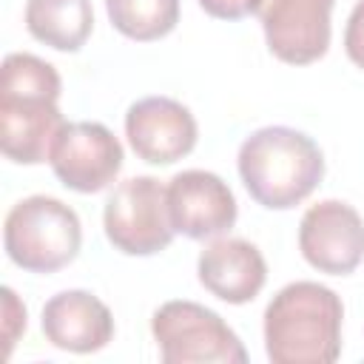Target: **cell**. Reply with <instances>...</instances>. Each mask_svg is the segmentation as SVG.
<instances>
[{"instance_id": "1", "label": "cell", "mask_w": 364, "mask_h": 364, "mask_svg": "<svg viewBox=\"0 0 364 364\" xmlns=\"http://www.w3.org/2000/svg\"><path fill=\"white\" fill-rule=\"evenodd\" d=\"M344 304L318 282L284 284L264 310V350L273 364H333L341 353Z\"/></svg>"}, {"instance_id": "2", "label": "cell", "mask_w": 364, "mask_h": 364, "mask_svg": "<svg viewBox=\"0 0 364 364\" xmlns=\"http://www.w3.org/2000/svg\"><path fill=\"white\" fill-rule=\"evenodd\" d=\"M239 176L247 193L267 210H287L304 202L324 176L321 148L301 131L267 125L239 145Z\"/></svg>"}, {"instance_id": "3", "label": "cell", "mask_w": 364, "mask_h": 364, "mask_svg": "<svg viewBox=\"0 0 364 364\" xmlns=\"http://www.w3.org/2000/svg\"><path fill=\"white\" fill-rule=\"evenodd\" d=\"M3 242L9 259L28 273H57L71 264L82 245V225L74 208L37 193L6 213Z\"/></svg>"}, {"instance_id": "4", "label": "cell", "mask_w": 364, "mask_h": 364, "mask_svg": "<svg viewBox=\"0 0 364 364\" xmlns=\"http://www.w3.org/2000/svg\"><path fill=\"white\" fill-rule=\"evenodd\" d=\"M151 333L159 344V355L165 364L247 361V350L242 347L239 336L222 321V316L188 299L165 301L151 318Z\"/></svg>"}, {"instance_id": "5", "label": "cell", "mask_w": 364, "mask_h": 364, "mask_svg": "<svg viewBox=\"0 0 364 364\" xmlns=\"http://www.w3.org/2000/svg\"><path fill=\"white\" fill-rule=\"evenodd\" d=\"M108 242L128 256H154L173 239L168 210V185L154 176H131L119 182L102 210Z\"/></svg>"}, {"instance_id": "6", "label": "cell", "mask_w": 364, "mask_h": 364, "mask_svg": "<svg viewBox=\"0 0 364 364\" xmlns=\"http://www.w3.org/2000/svg\"><path fill=\"white\" fill-rule=\"evenodd\" d=\"M122 145L102 122H63L48 162L54 176L77 191V193H97L105 191L117 173L122 171Z\"/></svg>"}, {"instance_id": "7", "label": "cell", "mask_w": 364, "mask_h": 364, "mask_svg": "<svg viewBox=\"0 0 364 364\" xmlns=\"http://www.w3.org/2000/svg\"><path fill=\"white\" fill-rule=\"evenodd\" d=\"M299 250L310 267L330 276H347L364 262V219L341 202L310 205L299 225Z\"/></svg>"}, {"instance_id": "8", "label": "cell", "mask_w": 364, "mask_h": 364, "mask_svg": "<svg viewBox=\"0 0 364 364\" xmlns=\"http://www.w3.org/2000/svg\"><path fill=\"white\" fill-rule=\"evenodd\" d=\"M336 0H262L259 20L273 57L307 65L330 48V11Z\"/></svg>"}, {"instance_id": "9", "label": "cell", "mask_w": 364, "mask_h": 364, "mask_svg": "<svg viewBox=\"0 0 364 364\" xmlns=\"http://www.w3.org/2000/svg\"><path fill=\"white\" fill-rule=\"evenodd\" d=\"M125 136L134 154L151 165H171L196 148V119L171 97H142L125 114Z\"/></svg>"}, {"instance_id": "10", "label": "cell", "mask_w": 364, "mask_h": 364, "mask_svg": "<svg viewBox=\"0 0 364 364\" xmlns=\"http://www.w3.org/2000/svg\"><path fill=\"white\" fill-rule=\"evenodd\" d=\"M173 230L188 239H213L236 225V199L228 182L210 171H182L168 182Z\"/></svg>"}, {"instance_id": "11", "label": "cell", "mask_w": 364, "mask_h": 364, "mask_svg": "<svg viewBox=\"0 0 364 364\" xmlns=\"http://www.w3.org/2000/svg\"><path fill=\"white\" fill-rule=\"evenodd\" d=\"M57 100L34 94H0V148L20 165L46 162L63 128Z\"/></svg>"}, {"instance_id": "12", "label": "cell", "mask_w": 364, "mask_h": 364, "mask_svg": "<svg viewBox=\"0 0 364 364\" xmlns=\"http://www.w3.org/2000/svg\"><path fill=\"white\" fill-rule=\"evenodd\" d=\"M46 338L68 353H97L114 338V316L88 290H63L43 304Z\"/></svg>"}, {"instance_id": "13", "label": "cell", "mask_w": 364, "mask_h": 364, "mask_svg": "<svg viewBox=\"0 0 364 364\" xmlns=\"http://www.w3.org/2000/svg\"><path fill=\"white\" fill-rule=\"evenodd\" d=\"M196 273L202 287L228 304L253 301L267 282V264L262 250L247 239L230 236L210 242L199 253Z\"/></svg>"}, {"instance_id": "14", "label": "cell", "mask_w": 364, "mask_h": 364, "mask_svg": "<svg viewBox=\"0 0 364 364\" xmlns=\"http://www.w3.org/2000/svg\"><path fill=\"white\" fill-rule=\"evenodd\" d=\"M26 28L57 51H80L94 28L91 0H26Z\"/></svg>"}, {"instance_id": "15", "label": "cell", "mask_w": 364, "mask_h": 364, "mask_svg": "<svg viewBox=\"0 0 364 364\" xmlns=\"http://www.w3.org/2000/svg\"><path fill=\"white\" fill-rule=\"evenodd\" d=\"M108 20L131 40L151 43L179 23V0H105Z\"/></svg>"}, {"instance_id": "16", "label": "cell", "mask_w": 364, "mask_h": 364, "mask_svg": "<svg viewBox=\"0 0 364 364\" xmlns=\"http://www.w3.org/2000/svg\"><path fill=\"white\" fill-rule=\"evenodd\" d=\"M26 330V307L20 304L17 293L11 287H3V341H6V355L11 353L17 336Z\"/></svg>"}, {"instance_id": "17", "label": "cell", "mask_w": 364, "mask_h": 364, "mask_svg": "<svg viewBox=\"0 0 364 364\" xmlns=\"http://www.w3.org/2000/svg\"><path fill=\"white\" fill-rule=\"evenodd\" d=\"M344 51L353 65L364 71V0H358L344 26Z\"/></svg>"}, {"instance_id": "18", "label": "cell", "mask_w": 364, "mask_h": 364, "mask_svg": "<svg viewBox=\"0 0 364 364\" xmlns=\"http://www.w3.org/2000/svg\"><path fill=\"white\" fill-rule=\"evenodd\" d=\"M199 6L216 20H242L247 14H256L262 0H199Z\"/></svg>"}]
</instances>
